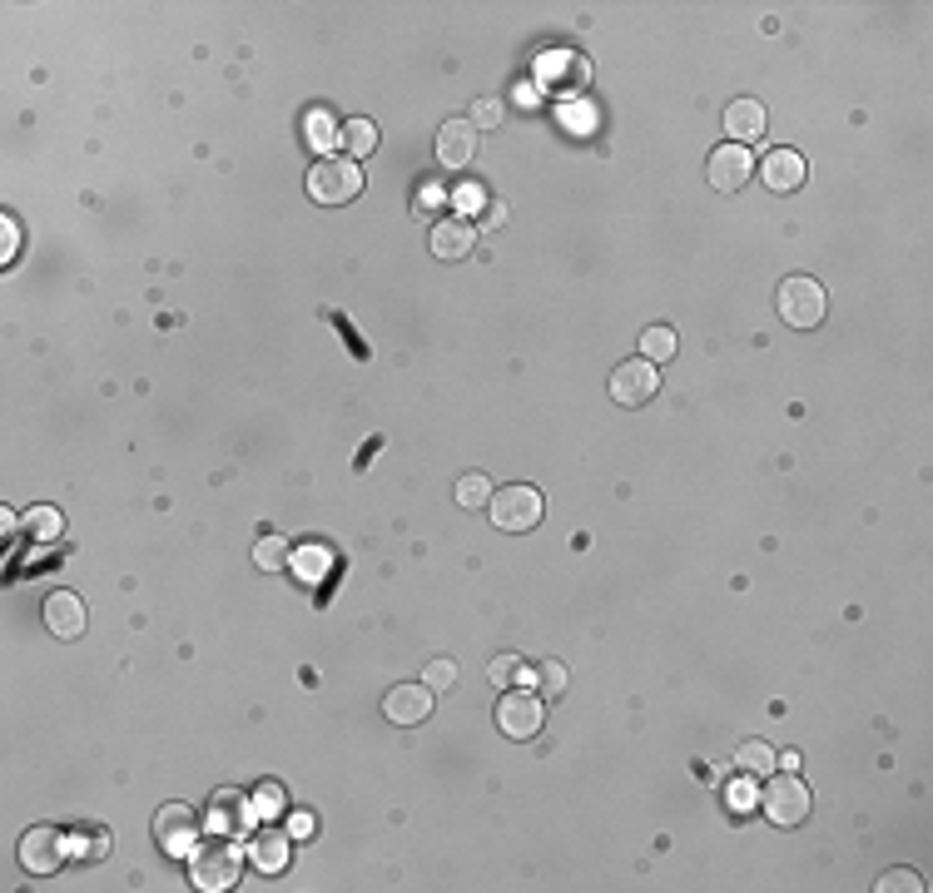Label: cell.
<instances>
[{"mask_svg":"<svg viewBox=\"0 0 933 893\" xmlns=\"http://www.w3.org/2000/svg\"><path fill=\"white\" fill-rule=\"evenodd\" d=\"M239 869H244V854H239V839L229 834H214L204 839L194 854H189V879L204 893H224L239 884Z\"/></svg>","mask_w":933,"mask_h":893,"instance_id":"cell-1","label":"cell"},{"mask_svg":"<svg viewBox=\"0 0 933 893\" xmlns=\"http://www.w3.org/2000/svg\"><path fill=\"white\" fill-rule=\"evenodd\" d=\"M363 194V169L353 164V159H318L313 169H308V199L313 204H323V209H343L348 199H358Z\"/></svg>","mask_w":933,"mask_h":893,"instance_id":"cell-2","label":"cell"},{"mask_svg":"<svg viewBox=\"0 0 933 893\" xmlns=\"http://www.w3.org/2000/svg\"><path fill=\"white\" fill-rule=\"evenodd\" d=\"M487 511H492V526H502V531H532L536 521L546 516V502H541V492L532 482H512V487L492 492Z\"/></svg>","mask_w":933,"mask_h":893,"instance_id":"cell-3","label":"cell"},{"mask_svg":"<svg viewBox=\"0 0 933 893\" xmlns=\"http://www.w3.org/2000/svg\"><path fill=\"white\" fill-rule=\"evenodd\" d=\"M775 308H780V318H785L790 328H819L824 313H829V298H824V288H819L814 278L800 273V278H785V283H780Z\"/></svg>","mask_w":933,"mask_h":893,"instance_id":"cell-4","label":"cell"},{"mask_svg":"<svg viewBox=\"0 0 933 893\" xmlns=\"http://www.w3.org/2000/svg\"><path fill=\"white\" fill-rule=\"evenodd\" d=\"M70 859V834H60L55 824H35L20 834V869L25 874H55Z\"/></svg>","mask_w":933,"mask_h":893,"instance_id":"cell-5","label":"cell"},{"mask_svg":"<svg viewBox=\"0 0 933 893\" xmlns=\"http://www.w3.org/2000/svg\"><path fill=\"white\" fill-rule=\"evenodd\" d=\"M154 839H159V849L169 859H189L199 849V819H194V809L189 804H164L154 814Z\"/></svg>","mask_w":933,"mask_h":893,"instance_id":"cell-6","label":"cell"},{"mask_svg":"<svg viewBox=\"0 0 933 893\" xmlns=\"http://www.w3.org/2000/svg\"><path fill=\"white\" fill-rule=\"evenodd\" d=\"M760 809L770 814V824L795 829V824H804V819H809V789H804L795 774H780V779H770V784H765Z\"/></svg>","mask_w":933,"mask_h":893,"instance_id":"cell-7","label":"cell"},{"mask_svg":"<svg viewBox=\"0 0 933 893\" xmlns=\"http://www.w3.org/2000/svg\"><path fill=\"white\" fill-rule=\"evenodd\" d=\"M656 392H661V373H656V363H646V358H626L621 368H611V397H616L621 407H646Z\"/></svg>","mask_w":933,"mask_h":893,"instance_id":"cell-8","label":"cell"},{"mask_svg":"<svg viewBox=\"0 0 933 893\" xmlns=\"http://www.w3.org/2000/svg\"><path fill=\"white\" fill-rule=\"evenodd\" d=\"M383 715H388V725H402V730L427 725V715H432V690H427V680L388 685V695H383Z\"/></svg>","mask_w":933,"mask_h":893,"instance_id":"cell-9","label":"cell"},{"mask_svg":"<svg viewBox=\"0 0 933 893\" xmlns=\"http://www.w3.org/2000/svg\"><path fill=\"white\" fill-rule=\"evenodd\" d=\"M536 75H541V85L556 90V95H581V90L591 85V65H586V55H576V50H546V60L536 65Z\"/></svg>","mask_w":933,"mask_h":893,"instance_id":"cell-10","label":"cell"},{"mask_svg":"<svg viewBox=\"0 0 933 893\" xmlns=\"http://www.w3.org/2000/svg\"><path fill=\"white\" fill-rule=\"evenodd\" d=\"M541 720H546V710H541V700H536L532 690H502L497 725H502L507 740H532L536 730H541Z\"/></svg>","mask_w":933,"mask_h":893,"instance_id":"cell-11","label":"cell"},{"mask_svg":"<svg viewBox=\"0 0 933 893\" xmlns=\"http://www.w3.org/2000/svg\"><path fill=\"white\" fill-rule=\"evenodd\" d=\"M40 616H45V631H50L55 640H80L85 636V626H90L85 601H80L75 591H50L45 606H40Z\"/></svg>","mask_w":933,"mask_h":893,"instance_id":"cell-12","label":"cell"},{"mask_svg":"<svg viewBox=\"0 0 933 893\" xmlns=\"http://www.w3.org/2000/svg\"><path fill=\"white\" fill-rule=\"evenodd\" d=\"M710 184L720 189V194H740L745 184H750V174H755V159H750V149L745 144H720L715 154H710Z\"/></svg>","mask_w":933,"mask_h":893,"instance_id":"cell-13","label":"cell"},{"mask_svg":"<svg viewBox=\"0 0 933 893\" xmlns=\"http://www.w3.org/2000/svg\"><path fill=\"white\" fill-rule=\"evenodd\" d=\"M254 819H259V814H254V804H249L244 794H234V789H224V794H214V804H209V824H214V834H229V839H244Z\"/></svg>","mask_w":933,"mask_h":893,"instance_id":"cell-14","label":"cell"},{"mask_svg":"<svg viewBox=\"0 0 933 893\" xmlns=\"http://www.w3.org/2000/svg\"><path fill=\"white\" fill-rule=\"evenodd\" d=\"M472 154H477V129H472V120H447V125L437 129V164H442V169H467Z\"/></svg>","mask_w":933,"mask_h":893,"instance_id":"cell-15","label":"cell"},{"mask_svg":"<svg viewBox=\"0 0 933 893\" xmlns=\"http://www.w3.org/2000/svg\"><path fill=\"white\" fill-rule=\"evenodd\" d=\"M432 254L442 258V263H457V258L472 254V244H477V224L472 219H442V224H432Z\"/></svg>","mask_w":933,"mask_h":893,"instance_id":"cell-16","label":"cell"},{"mask_svg":"<svg viewBox=\"0 0 933 893\" xmlns=\"http://www.w3.org/2000/svg\"><path fill=\"white\" fill-rule=\"evenodd\" d=\"M760 179H765L775 194H795L804 184V159L795 149H770L765 164H760Z\"/></svg>","mask_w":933,"mask_h":893,"instance_id":"cell-17","label":"cell"},{"mask_svg":"<svg viewBox=\"0 0 933 893\" xmlns=\"http://www.w3.org/2000/svg\"><path fill=\"white\" fill-rule=\"evenodd\" d=\"M725 134H730V144H755L760 134H765V105L760 100H730V110H725Z\"/></svg>","mask_w":933,"mask_h":893,"instance_id":"cell-18","label":"cell"},{"mask_svg":"<svg viewBox=\"0 0 933 893\" xmlns=\"http://www.w3.org/2000/svg\"><path fill=\"white\" fill-rule=\"evenodd\" d=\"M288 834H278V829H259V834H249V859H254V869H264V874H278V869H288Z\"/></svg>","mask_w":933,"mask_h":893,"instance_id":"cell-19","label":"cell"},{"mask_svg":"<svg viewBox=\"0 0 933 893\" xmlns=\"http://www.w3.org/2000/svg\"><path fill=\"white\" fill-rule=\"evenodd\" d=\"M303 129H308V144H313L323 159H328V149H333V144H343V125H338L328 110H308Z\"/></svg>","mask_w":933,"mask_h":893,"instance_id":"cell-20","label":"cell"},{"mask_svg":"<svg viewBox=\"0 0 933 893\" xmlns=\"http://www.w3.org/2000/svg\"><path fill=\"white\" fill-rule=\"evenodd\" d=\"M735 765H740V774H775V745L770 740H745L740 750H735Z\"/></svg>","mask_w":933,"mask_h":893,"instance_id":"cell-21","label":"cell"},{"mask_svg":"<svg viewBox=\"0 0 933 893\" xmlns=\"http://www.w3.org/2000/svg\"><path fill=\"white\" fill-rule=\"evenodd\" d=\"M328 551L323 546H303V551H293V561H288V571L298 576V581H323L328 576Z\"/></svg>","mask_w":933,"mask_h":893,"instance_id":"cell-22","label":"cell"},{"mask_svg":"<svg viewBox=\"0 0 933 893\" xmlns=\"http://www.w3.org/2000/svg\"><path fill=\"white\" fill-rule=\"evenodd\" d=\"M343 149H348V159L373 154V149H378V125H373V120H348V125H343Z\"/></svg>","mask_w":933,"mask_h":893,"instance_id":"cell-23","label":"cell"},{"mask_svg":"<svg viewBox=\"0 0 933 893\" xmlns=\"http://www.w3.org/2000/svg\"><path fill=\"white\" fill-rule=\"evenodd\" d=\"M641 358L646 363H670L675 358V333H670L666 323H656V328L641 333Z\"/></svg>","mask_w":933,"mask_h":893,"instance_id":"cell-24","label":"cell"},{"mask_svg":"<svg viewBox=\"0 0 933 893\" xmlns=\"http://www.w3.org/2000/svg\"><path fill=\"white\" fill-rule=\"evenodd\" d=\"M288 561H293V546H288L283 536H259L254 566H264V571H288Z\"/></svg>","mask_w":933,"mask_h":893,"instance_id":"cell-25","label":"cell"},{"mask_svg":"<svg viewBox=\"0 0 933 893\" xmlns=\"http://www.w3.org/2000/svg\"><path fill=\"white\" fill-rule=\"evenodd\" d=\"M105 849H110V834L105 829H75L70 834V859H105Z\"/></svg>","mask_w":933,"mask_h":893,"instance_id":"cell-26","label":"cell"},{"mask_svg":"<svg viewBox=\"0 0 933 893\" xmlns=\"http://www.w3.org/2000/svg\"><path fill=\"white\" fill-rule=\"evenodd\" d=\"M492 492H497V487H492L482 472H467V477L457 482V507H467V511L487 507V502H492Z\"/></svg>","mask_w":933,"mask_h":893,"instance_id":"cell-27","label":"cell"},{"mask_svg":"<svg viewBox=\"0 0 933 893\" xmlns=\"http://www.w3.org/2000/svg\"><path fill=\"white\" fill-rule=\"evenodd\" d=\"M283 809H288V794H283V784H278V779H264V784L254 789V814H259V819H278Z\"/></svg>","mask_w":933,"mask_h":893,"instance_id":"cell-28","label":"cell"},{"mask_svg":"<svg viewBox=\"0 0 933 893\" xmlns=\"http://www.w3.org/2000/svg\"><path fill=\"white\" fill-rule=\"evenodd\" d=\"M25 526H30V536L35 541H55L60 536V526H65V516L55 507H30L25 511Z\"/></svg>","mask_w":933,"mask_h":893,"instance_id":"cell-29","label":"cell"},{"mask_svg":"<svg viewBox=\"0 0 933 893\" xmlns=\"http://www.w3.org/2000/svg\"><path fill=\"white\" fill-rule=\"evenodd\" d=\"M422 680H427L432 695H437V690H452V685H457V660H447V655H442V660H427V675H422Z\"/></svg>","mask_w":933,"mask_h":893,"instance_id":"cell-30","label":"cell"},{"mask_svg":"<svg viewBox=\"0 0 933 893\" xmlns=\"http://www.w3.org/2000/svg\"><path fill=\"white\" fill-rule=\"evenodd\" d=\"M536 680H541L546 700H561V695H566V665H561V660H541Z\"/></svg>","mask_w":933,"mask_h":893,"instance_id":"cell-31","label":"cell"},{"mask_svg":"<svg viewBox=\"0 0 933 893\" xmlns=\"http://www.w3.org/2000/svg\"><path fill=\"white\" fill-rule=\"evenodd\" d=\"M874 889H879V893H919L924 884H919V874H914V869H889V874H884Z\"/></svg>","mask_w":933,"mask_h":893,"instance_id":"cell-32","label":"cell"},{"mask_svg":"<svg viewBox=\"0 0 933 893\" xmlns=\"http://www.w3.org/2000/svg\"><path fill=\"white\" fill-rule=\"evenodd\" d=\"M487 675H492V685H502V690H507V685H517V680H522V660H517V655H497V660L487 665Z\"/></svg>","mask_w":933,"mask_h":893,"instance_id":"cell-33","label":"cell"},{"mask_svg":"<svg viewBox=\"0 0 933 893\" xmlns=\"http://www.w3.org/2000/svg\"><path fill=\"white\" fill-rule=\"evenodd\" d=\"M725 799H730V809H735V814H750V809L760 804V794H755V784H750V774H745V779H735V784L725 789Z\"/></svg>","mask_w":933,"mask_h":893,"instance_id":"cell-34","label":"cell"},{"mask_svg":"<svg viewBox=\"0 0 933 893\" xmlns=\"http://www.w3.org/2000/svg\"><path fill=\"white\" fill-rule=\"evenodd\" d=\"M492 125H502V105L497 100H477L472 105V129H492Z\"/></svg>","mask_w":933,"mask_h":893,"instance_id":"cell-35","label":"cell"},{"mask_svg":"<svg viewBox=\"0 0 933 893\" xmlns=\"http://www.w3.org/2000/svg\"><path fill=\"white\" fill-rule=\"evenodd\" d=\"M561 120H566V125L576 129V134H586L596 115H591V105H586V110H581V105H566V110H561Z\"/></svg>","mask_w":933,"mask_h":893,"instance_id":"cell-36","label":"cell"},{"mask_svg":"<svg viewBox=\"0 0 933 893\" xmlns=\"http://www.w3.org/2000/svg\"><path fill=\"white\" fill-rule=\"evenodd\" d=\"M313 829H318V819H313V814H293V824H288V834H293V839H308Z\"/></svg>","mask_w":933,"mask_h":893,"instance_id":"cell-37","label":"cell"},{"mask_svg":"<svg viewBox=\"0 0 933 893\" xmlns=\"http://www.w3.org/2000/svg\"><path fill=\"white\" fill-rule=\"evenodd\" d=\"M15 244H20V234H15V219H5V249H0V258H5V263L15 258Z\"/></svg>","mask_w":933,"mask_h":893,"instance_id":"cell-38","label":"cell"},{"mask_svg":"<svg viewBox=\"0 0 933 893\" xmlns=\"http://www.w3.org/2000/svg\"><path fill=\"white\" fill-rule=\"evenodd\" d=\"M502 219H507V209H502V204H487V214H482V224H487V229H497Z\"/></svg>","mask_w":933,"mask_h":893,"instance_id":"cell-39","label":"cell"},{"mask_svg":"<svg viewBox=\"0 0 933 893\" xmlns=\"http://www.w3.org/2000/svg\"><path fill=\"white\" fill-rule=\"evenodd\" d=\"M775 765H785V774H795V769H800V755H795V750H785V755H775Z\"/></svg>","mask_w":933,"mask_h":893,"instance_id":"cell-40","label":"cell"},{"mask_svg":"<svg viewBox=\"0 0 933 893\" xmlns=\"http://www.w3.org/2000/svg\"><path fill=\"white\" fill-rule=\"evenodd\" d=\"M15 526H20V516H15V511L5 507V511H0V531H5V536H10V531H15Z\"/></svg>","mask_w":933,"mask_h":893,"instance_id":"cell-41","label":"cell"}]
</instances>
